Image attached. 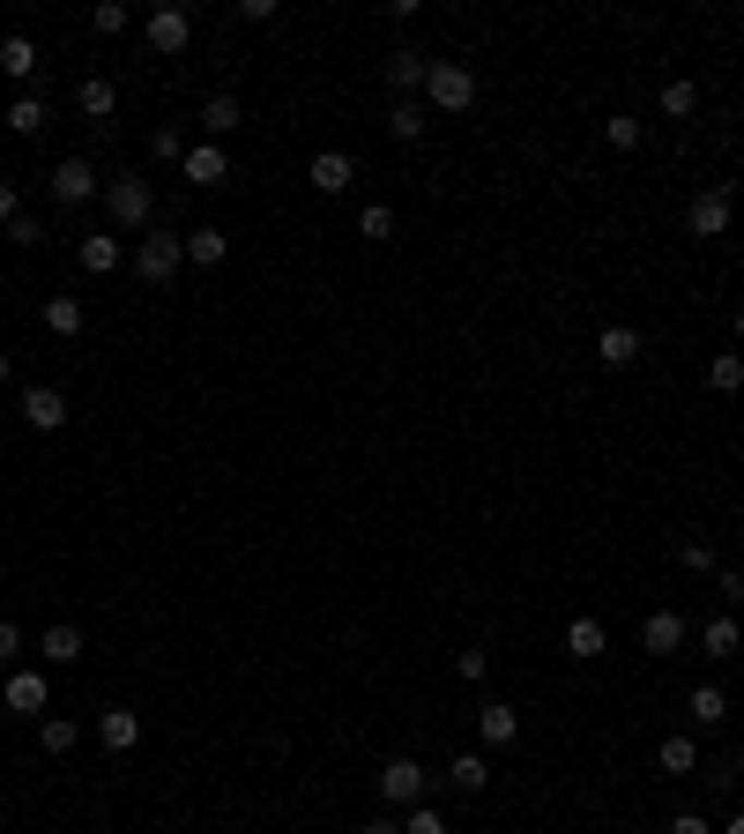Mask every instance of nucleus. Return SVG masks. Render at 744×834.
Listing matches in <instances>:
<instances>
[{
  "label": "nucleus",
  "mask_w": 744,
  "mask_h": 834,
  "mask_svg": "<svg viewBox=\"0 0 744 834\" xmlns=\"http://www.w3.org/2000/svg\"><path fill=\"white\" fill-rule=\"evenodd\" d=\"M424 68H432V60H424V52H410V45H403V52H387V83L403 90V97H424Z\"/></svg>",
  "instance_id": "obj_14"
},
{
  "label": "nucleus",
  "mask_w": 744,
  "mask_h": 834,
  "mask_svg": "<svg viewBox=\"0 0 744 834\" xmlns=\"http://www.w3.org/2000/svg\"><path fill=\"white\" fill-rule=\"evenodd\" d=\"M662 112H670V120H693V112H700V90L693 83H662Z\"/></svg>",
  "instance_id": "obj_31"
},
{
  "label": "nucleus",
  "mask_w": 744,
  "mask_h": 834,
  "mask_svg": "<svg viewBox=\"0 0 744 834\" xmlns=\"http://www.w3.org/2000/svg\"><path fill=\"white\" fill-rule=\"evenodd\" d=\"M202 127H208V134H239V127H247V112H239V97H231V90H216V97L202 105Z\"/></svg>",
  "instance_id": "obj_17"
},
{
  "label": "nucleus",
  "mask_w": 744,
  "mask_h": 834,
  "mask_svg": "<svg viewBox=\"0 0 744 834\" xmlns=\"http://www.w3.org/2000/svg\"><path fill=\"white\" fill-rule=\"evenodd\" d=\"M224 253H231V239H224L216 224H202V231H187V261H194V269H216Z\"/></svg>",
  "instance_id": "obj_20"
},
{
  "label": "nucleus",
  "mask_w": 744,
  "mask_h": 834,
  "mask_svg": "<svg viewBox=\"0 0 744 834\" xmlns=\"http://www.w3.org/2000/svg\"><path fill=\"white\" fill-rule=\"evenodd\" d=\"M387 134H395V142H417V134H424V105H417V97H403V105L387 112Z\"/></svg>",
  "instance_id": "obj_29"
},
{
  "label": "nucleus",
  "mask_w": 744,
  "mask_h": 834,
  "mask_svg": "<svg viewBox=\"0 0 744 834\" xmlns=\"http://www.w3.org/2000/svg\"><path fill=\"white\" fill-rule=\"evenodd\" d=\"M707 388H715V395H737V388H744V358H730V350L707 358Z\"/></svg>",
  "instance_id": "obj_28"
},
{
  "label": "nucleus",
  "mask_w": 744,
  "mask_h": 834,
  "mask_svg": "<svg viewBox=\"0 0 744 834\" xmlns=\"http://www.w3.org/2000/svg\"><path fill=\"white\" fill-rule=\"evenodd\" d=\"M722 834H744V812H737V820H730V827H722Z\"/></svg>",
  "instance_id": "obj_47"
},
{
  "label": "nucleus",
  "mask_w": 744,
  "mask_h": 834,
  "mask_svg": "<svg viewBox=\"0 0 744 834\" xmlns=\"http://www.w3.org/2000/svg\"><path fill=\"white\" fill-rule=\"evenodd\" d=\"M730 208H737V202H730V187H707L700 202L685 208V224H693V239H722V231H730Z\"/></svg>",
  "instance_id": "obj_5"
},
{
  "label": "nucleus",
  "mask_w": 744,
  "mask_h": 834,
  "mask_svg": "<svg viewBox=\"0 0 744 834\" xmlns=\"http://www.w3.org/2000/svg\"><path fill=\"white\" fill-rule=\"evenodd\" d=\"M15 656H23V633H15V626H0V670H23Z\"/></svg>",
  "instance_id": "obj_39"
},
{
  "label": "nucleus",
  "mask_w": 744,
  "mask_h": 834,
  "mask_svg": "<svg viewBox=\"0 0 744 834\" xmlns=\"http://www.w3.org/2000/svg\"><path fill=\"white\" fill-rule=\"evenodd\" d=\"M179 261H187V239H179V231H142V247H134V276H142V284H171Z\"/></svg>",
  "instance_id": "obj_2"
},
{
  "label": "nucleus",
  "mask_w": 744,
  "mask_h": 834,
  "mask_svg": "<svg viewBox=\"0 0 744 834\" xmlns=\"http://www.w3.org/2000/svg\"><path fill=\"white\" fill-rule=\"evenodd\" d=\"M603 648H611L603 619H574V626H566V656H603Z\"/></svg>",
  "instance_id": "obj_22"
},
{
  "label": "nucleus",
  "mask_w": 744,
  "mask_h": 834,
  "mask_svg": "<svg viewBox=\"0 0 744 834\" xmlns=\"http://www.w3.org/2000/svg\"><path fill=\"white\" fill-rule=\"evenodd\" d=\"M75 253H83V269H89V276H112V269H120V239H112V231H89V239H83Z\"/></svg>",
  "instance_id": "obj_18"
},
{
  "label": "nucleus",
  "mask_w": 744,
  "mask_h": 834,
  "mask_svg": "<svg viewBox=\"0 0 744 834\" xmlns=\"http://www.w3.org/2000/svg\"><path fill=\"white\" fill-rule=\"evenodd\" d=\"M700 648H707V656H737V619H730V611H722V619H707L700 626Z\"/></svg>",
  "instance_id": "obj_27"
},
{
  "label": "nucleus",
  "mask_w": 744,
  "mask_h": 834,
  "mask_svg": "<svg viewBox=\"0 0 744 834\" xmlns=\"http://www.w3.org/2000/svg\"><path fill=\"white\" fill-rule=\"evenodd\" d=\"M89 194H97V171L83 165V157H60L52 165V202H68V208H83Z\"/></svg>",
  "instance_id": "obj_7"
},
{
  "label": "nucleus",
  "mask_w": 744,
  "mask_h": 834,
  "mask_svg": "<svg viewBox=\"0 0 744 834\" xmlns=\"http://www.w3.org/2000/svg\"><path fill=\"white\" fill-rule=\"evenodd\" d=\"M343 187H350V157H343V150H321V157H313V194H343Z\"/></svg>",
  "instance_id": "obj_19"
},
{
  "label": "nucleus",
  "mask_w": 744,
  "mask_h": 834,
  "mask_svg": "<svg viewBox=\"0 0 744 834\" xmlns=\"http://www.w3.org/2000/svg\"><path fill=\"white\" fill-rule=\"evenodd\" d=\"M640 648H648V656H677V648H685V619H677V611H648Z\"/></svg>",
  "instance_id": "obj_10"
},
{
  "label": "nucleus",
  "mask_w": 744,
  "mask_h": 834,
  "mask_svg": "<svg viewBox=\"0 0 744 834\" xmlns=\"http://www.w3.org/2000/svg\"><path fill=\"white\" fill-rule=\"evenodd\" d=\"M75 105H83L89 120H112V105H120V90L105 83V75H89V83H83V90H75Z\"/></svg>",
  "instance_id": "obj_24"
},
{
  "label": "nucleus",
  "mask_w": 744,
  "mask_h": 834,
  "mask_svg": "<svg viewBox=\"0 0 744 834\" xmlns=\"http://www.w3.org/2000/svg\"><path fill=\"white\" fill-rule=\"evenodd\" d=\"M105 208H112V224L142 231V224L157 216V194H149V179H134V171H127V179H112V187H105Z\"/></svg>",
  "instance_id": "obj_3"
},
{
  "label": "nucleus",
  "mask_w": 744,
  "mask_h": 834,
  "mask_svg": "<svg viewBox=\"0 0 744 834\" xmlns=\"http://www.w3.org/2000/svg\"><path fill=\"white\" fill-rule=\"evenodd\" d=\"M670 834H715V827H707L700 812H677V820H670Z\"/></svg>",
  "instance_id": "obj_43"
},
{
  "label": "nucleus",
  "mask_w": 744,
  "mask_h": 834,
  "mask_svg": "<svg viewBox=\"0 0 744 834\" xmlns=\"http://www.w3.org/2000/svg\"><path fill=\"white\" fill-rule=\"evenodd\" d=\"M403 834H447V820H440L432 805H410V820H403Z\"/></svg>",
  "instance_id": "obj_35"
},
{
  "label": "nucleus",
  "mask_w": 744,
  "mask_h": 834,
  "mask_svg": "<svg viewBox=\"0 0 744 834\" xmlns=\"http://www.w3.org/2000/svg\"><path fill=\"white\" fill-rule=\"evenodd\" d=\"M722 596H730V604H744V574H737V567H722Z\"/></svg>",
  "instance_id": "obj_44"
},
{
  "label": "nucleus",
  "mask_w": 744,
  "mask_h": 834,
  "mask_svg": "<svg viewBox=\"0 0 744 834\" xmlns=\"http://www.w3.org/2000/svg\"><path fill=\"white\" fill-rule=\"evenodd\" d=\"M75 656H83V626H45V664H75Z\"/></svg>",
  "instance_id": "obj_21"
},
{
  "label": "nucleus",
  "mask_w": 744,
  "mask_h": 834,
  "mask_svg": "<svg viewBox=\"0 0 744 834\" xmlns=\"http://www.w3.org/2000/svg\"><path fill=\"white\" fill-rule=\"evenodd\" d=\"M149 150H157V157H187V142H179V127H157V134H149Z\"/></svg>",
  "instance_id": "obj_40"
},
{
  "label": "nucleus",
  "mask_w": 744,
  "mask_h": 834,
  "mask_svg": "<svg viewBox=\"0 0 744 834\" xmlns=\"http://www.w3.org/2000/svg\"><path fill=\"white\" fill-rule=\"evenodd\" d=\"M514 730H521V715L506 708V701H484V708H477V738H484V746H514Z\"/></svg>",
  "instance_id": "obj_15"
},
{
  "label": "nucleus",
  "mask_w": 744,
  "mask_h": 834,
  "mask_svg": "<svg viewBox=\"0 0 744 834\" xmlns=\"http://www.w3.org/2000/svg\"><path fill=\"white\" fill-rule=\"evenodd\" d=\"M8 127H15V134H38L45 127V97H15V105H8Z\"/></svg>",
  "instance_id": "obj_33"
},
{
  "label": "nucleus",
  "mask_w": 744,
  "mask_h": 834,
  "mask_svg": "<svg viewBox=\"0 0 744 834\" xmlns=\"http://www.w3.org/2000/svg\"><path fill=\"white\" fill-rule=\"evenodd\" d=\"M0 75H8V83H31V75H38V45L31 38H0Z\"/></svg>",
  "instance_id": "obj_16"
},
{
  "label": "nucleus",
  "mask_w": 744,
  "mask_h": 834,
  "mask_svg": "<svg viewBox=\"0 0 744 834\" xmlns=\"http://www.w3.org/2000/svg\"><path fill=\"white\" fill-rule=\"evenodd\" d=\"M15 216H23V208H15V187L0 179V224H15Z\"/></svg>",
  "instance_id": "obj_45"
},
{
  "label": "nucleus",
  "mask_w": 744,
  "mask_h": 834,
  "mask_svg": "<svg viewBox=\"0 0 744 834\" xmlns=\"http://www.w3.org/2000/svg\"><path fill=\"white\" fill-rule=\"evenodd\" d=\"M424 105H440V112H469V105H477V75H469L461 60H432V68H424Z\"/></svg>",
  "instance_id": "obj_1"
},
{
  "label": "nucleus",
  "mask_w": 744,
  "mask_h": 834,
  "mask_svg": "<svg viewBox=\"0 0 744 834\" xmlns=\"http://www.w3.org/2000/svg\"><path fill=\"white\" fill-rule=\"evenodd\" d=\"M68 395H60V388H23V425H31V432H60V425H68Z\"/></svg>",
  "instance_id": "obj_6"
},
{
  "label": "nucleus",
  "mask_w": 744,
  "mask_h": 834,
  "mask_svg": "<svg viewBox=\"0 0 744 834\" xmlns=\"http://www.w3.org/2000/svg\"><path fill=\"white\" fill-rule=\"evenodd\" d=\"M737 343H744V306H737Z\"/></svg>",
  "instance_id": "obj_48"
},
{
  "label": "nucleus",
  "mask_w": 744,
  "mask_h": 834,
  "mask_svg": "<svg viewBox=\"0 0 744 834\" xmlns=\"http://www.w3.org/2000/svg\"><path fill=\"white\" fill-rule=\"evenodd\" d=\"M38 746H45V752H75V723H68V715H45Z\"/></svg>",
  "instance_id": "obj_34"
},
{
  "label": "nucleus",
  "mask_w": 744,
  "mask_h": 834,
  "mask_svg": "<svg viewBox=\"0 0 744 834\" xmlns=\"http://www.w3.org/2000/svg\"><path fill=\"white\" fill-rule=\"evenodd\" d=\"M365 834H403V827H395V820H372V827Z\"/></svg>",
  "instance_id": "obj_46"
},
{
  "label": "nucleus",
  "mask_w": 744,
  "mask_h": 834,
  "mask_svg": "<svg viewBox=\"0 0 744 834\" xmlns=\"http://www.w3.org/2000/svg\"><path fill=\"white\" fill-rule=\"evenodd\" d=\"M45 329L52 335H83V298H45Z\"/></svg>",
  "instance_id": "obj_25"
},
{
  "label": "nucleus",
  "mask_w": 744,
  "mask_h": 834,
  "mask_svg": "<svg viewBox=\"0 0 744 834\" xmlns=\"http://www.w3.org/2000/svg\"><path fill=\"white\" fill-rule=\"evenodd\" d=\"M455 670H461V678H484V670H492V656H484V648H461Z\"/></svg>",
  "instance_id": "obj_41"
},
{
  "label": "nucleus",
  "mask_w": 744,
  "mask_h": 834,
  "mask_svg": "<svg viewBox=\"0 0 744 834\" xmlns=\"http://www.w3.org/2000/svg\"><path fill=\"white\" fill-rule=\"evenodd\" d=\"M179 165H187V179H194V187H224V179H231V157H224L216 142H194Z\"/></svg>",
  "instance_id": "obj_11"
},
{
  "label": "nucleus",
  "mask_w": 744,
  "mask_h": 834,
  "mask_svg": "<svg viewBox=\"0 0 744 834\" xmlns=\"http://www.w3.org/2000/svg\"><path fill=\"white\" fill-rule=\"evenodd\" d=\"M8 239H15V247H38L45 224H38V216H15V224H8Z\"/></svg>",
  "instance_id": "obj_37"
},
{
  "label": "nucleus",
  "mask_w": 744,
  "mask_h": 834,
  "mask_svg": "<svg viewBox=\"0 0 744 834\" xmlns=\"http://www.w3.org/2000/svg\"><path fill=\"white\" fill-rule=\"evenodd\" d=\"M142 31H149V45H157V52H187V38H194V15H187V8H157Z\"/></svg>",
  "instance_id": "obj_8"
},
{
  "label": "nucleus",
  "mask_w": 744,
  "mask_h": 834,
  "mask_svg": "<svg viewBox=\"0 0 744 834\" xmlns=\"http://www.w3.org/2000/svg\"><path fill=\"white\" fill-rule=\"evenodd\" d=\"M380 797H387V805H417V797H424V767H417V760H387V767H380Z\"/></svg>",
  "instance_id": "obj_9"
},
{
  "label": "nucleus",
  "mask_w": 744,
  "mask_h": 834,
  "mask_svg": "<svg viewBox=\"0 0 744 834\" xmlns=\"http://www.w3.org/2000/svg\"><path fill=\"white\" fill-rule=\"evenodd\" d=\"M662 775H693V767H700V746H693V738H662Z\"/></svg>",
  "instance_id": "obj_26"
},
{
  "label": "nucleus",
  "mask_w": 744,
  "mask_h": 834,
  "mask_svg": "<svg viewBox=\"0 0 744 834\" xmlns=\"http://www.w3.org/2000/svg\"><path fill=\"white\" fill-rule=\"evenodd\" d=\"M677 559H685V567H715V551H707L700 537H685V544H677Z\"/></svg>",
  "instance_id": "obj_42"
},
{
  "label": "nucleus",
  "mask_w": 744,
  "mask_h": 834,
  "mask_svg": "<svg viewBox=\"0 0 744 834\" xmlns=\"http://www.w3.org/2000/svg\"><path fill=\"white\" fill-rule=\"evenodd\" d=\"M447 783H455V790H469V797H477V790H484V783H492V760H484V752H461L455 767H447Z\"/></svg>",
  "instance_id": "obj_23"
},
{
  "label": "nucleus",
  "mask_w": 744,
  "mask_h": 834,
  "mask_svg": "<svg viewBox=\"0 0 744 834\" xmlns=\"http://www.w3.org/2000/svg\"><path fill=\"white\" fill-rule=\"evenodd\" d=\"M0 701H8V715H45V701H52V686H45V670H8V686H0Z\"/></svg>",
  "instance_id": "obj_4"
},
{
  "label": "nucleus",
  "mask_w": 744,
  "mask_h": 834,
  "mask_svg": "<svg viewBox=\"0 0 744 834\" xmlns=\"http://www.w3.org/2000/svg\"><path fill=\"white\" fill-rule=\"evenodd\" d=\"M640 134H648V127H640V120H625V112H619V120H611V150H640Z\"/></svg>",
  "instance_id": "obj_36"
},
{
  "label": "nucleus",
  "mask_w": 744,
  "mask_h": 834,
  "mask_svg": "<svg viewBox=\"0 0 744 834\" xmlns=\"http://www.w3.org/2000/svg\"><path fill=\"white\" fill-rule=\"evenodd\" d=\"M596 358H603L611 373H619V366H633V358H640V329H625V321H611V329L596 335Z\"/></svg>",
  "instance_id": "obj_13"
},
{
  "label": "nucleus",
  "mask_w": 744,
  "mask_h": 834,
  "mask_svg": "<svg viewBox=\"0 0 744 834\" xmlns=\"http://www.w3.org/2000/svg\"><path fill=\"white\" fill-rule=\"evenodd\" d=\"M89 23H97V31H127V8H120V0H97V15H89Z\"/></svg>",
  "instance_id": "obj_38"
},
{
  "label": "nucleus",
  "mask_w": 744,
  "mask_h": 834,
  "mask_svg": "<svg viewBox=\"0 0 744 834\" xmlns=\"http://www.w3.org/2000/svg\"><path fill=\"white\" fill-rule=\"evenodd\" d=\"M685 708H693V723H722V715H730V701H722V686H693V701H685Z\"/></svg>",
  "instance_id": "obj_30"
},
{
  "label": "nucleus",
  "mask_w": 744,
  "mask_h": 834,
  "mask_svg": "<svg viewBox=\"0 0 744 834\" xmlns=\"http://www.w3.org/2000/svg\"><path fill=\"white\" fill-rule=\"evenodd\" d=\"M387 231H395V208H387V202L358 208V239H387Z\"/></svg>",
  "instance_id": "obj_32"
},
{
  "label": "nucleus",
  "mask_w": 744,
  "mask_h": 834,
  "mask_svg": "<svg viewBox=\"0 0 744 834\" xmlns=\"http://www.w3.org/2000/svg\"><path fill=\"white\" fill-rule=\"evenodd\" d=\"M0 380H8V350H0Z\"/></svg>",
  "instance_id": "obj_49"
},
{
  "label": "nucleus",
  "mask_w": 744,
  "mask_h": 834,
  "mask_svg": "<svg viewBox=\"0 0 744 834\" xmlns=\"http://www.w3.org/2000/svg\"><path fill=\"white\" fill-rule=\"evenodd\" d=\"M97 738H105V752H134L142 746V715L134 708H105L97 715Z\"/></svg>",
  "instance_id": "obj_12"
}]
</instances>
